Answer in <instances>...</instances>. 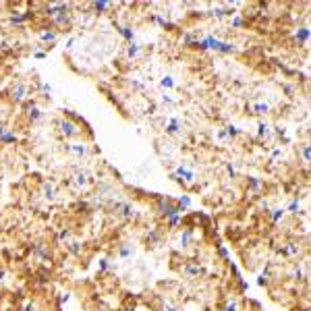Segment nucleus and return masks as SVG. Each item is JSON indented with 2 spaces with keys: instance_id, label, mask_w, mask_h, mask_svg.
I'll return each instance as SVG.
<instances>
[{
  "instance_id": "obj_1",
  "label": "nucleus",
  "mask_w": 311,
  "mask_h": 311,
  "mask_svg": "<svg viewBox=\"0 0 311 311\" xmlns=\"http://www.w3.org/2000/svg\"><path fill=\"white\" fill-rule=\"evenodd\" d=\"M60 127H62L64 133H75V127H73L71 123H60Z\"/></svg>"
}]
</instances>
